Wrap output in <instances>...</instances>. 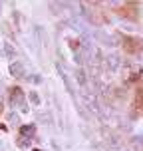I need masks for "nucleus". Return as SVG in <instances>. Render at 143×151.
Listing matches in <instances>:
<instances>
[{"label":"nucleus","mask_w":143,"mask_h":151,"mask_svg":"<svg viewBox=\"0 0 143 151\" xmlns=\"http://www.w3.org/2000/svg\"><path fill=\"white\" fill-rule=\"evenodd\" d=\"M8 72H10V76H14V78H24V76H26L22 62H12L10 68H8Z\"/></svg>","instance_id":"obj_1"},{"label":"nucleus","mask_w":143,"mask_h":151,"mask_svg":"<svg viewBox=\"0 0 143 151\" xmlns=\"http://www.w3.org/2000/svg\"><path fill=\"white\" fill-rule=\"evenodd\" d=\"M74 76H75V80H78V83L82 86V90H88V76H86L83 68H78Z\"/></svg>","instance_id":"obj_2"},{"label":"nucleus","mask_w":143,"mask_h":151,"mask_svg":"<svg viewBox=\"0 0 143 151\" xmlns=\"http://www.w3.org/2000/svg\"><path fill=\"white\" fill-rule=\"evenodd\" d=\"M107 66H109V70L111 72H117L119 70V64H121V60H119V56H115V54H111L109 58H107Z\"/></svg>","instance_id":"obj_3"},{"label":"nucleus","mask_w":143,"mask_h":151,"mask_svg":"<svg viewBox=\"0 0 143 151\" xmlns=\"http://www.w3.org/2000/svg\"><path fill=\"white\" fill-rule=\"evenodd\" d=\"M56 70H58V74L62 76V80H64V83H66V88H68V91H70V93H72V96H74V88H72V83H70V78H68V74L64 72V68H62L60 64L56 66Z\"/></svg>","instance_id":"obj_4"},{"label":"nucleus","mask_w":143,"mask_h":151,"mask_svg":"<svg viewBox=\"0 0 143 151\" xmlns=\"http://www.w3.org/2000/svg\"><path fill=\"white\" fill-rule=\"evenodd\" d=\"M34 131H36V127L34 125H28V127H22V133L28 137H34Z\"/></svg>","instance_id":"obj_5"},{"label":"nucleus","mask_w":143,"mask_h":151,"mask_svg":"<svg viewBox=\"0 0 143 151\" xmlns=\"http://www.w3.org/2000/svg\"><path fill=\"white\" fill-rule=\"evenodd\" d=\"M30 99H32V104H36V106L40 104V98H38L36 91H30Z\"/></svg>","instance_id":"obj_6"},{"label":"nucleus","mask_w":143,"mask_h":151,"mask_svg":"<svg viewBox=\"0 0 143 151\" xmlns=\"http://www.w3.org/2000/svg\"><path fill=\"white\" fill-rule=\"evenodd\" d=\"M8 121H14V123H18V113H16V111H12L10 115H8Z\"/></svg>","instance_id":"obj_7"},{"label":"nucleus","mask_w":143,"mask_h":151,"mask_svg":"<svg viewBox=\"0 0 143 151\" xmlns=\"http://www.w3.org/2000/svg\"><path fill=\"white\" fill-rule=\"evenodd\" d=\"M6 52H8V56H14V48L12 46H6Z\"/></svg>","instance_id":"obj_8"},{"label":"nucleus","mask_w":143,"mask_h":151,"mask_svg":"<svg viewBox=\"0 0 143 151\" xmlns=\"http://www.w3.org/2000/svg\"><path fill=\"white\" fill-rule=\"evenodd\" d=\"M34 151H40V149H34Z\"/></svg>","instance_id":"obj_9"}]
</instances>
